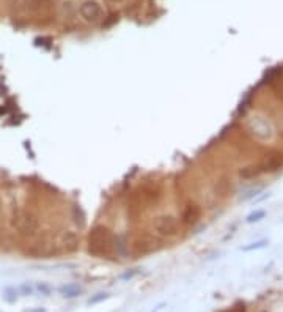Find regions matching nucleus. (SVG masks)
<instances>
[{
	"label": "nucleus",
	"instance_id": "nucleus-1",
	"mask_svg": "<svg viewBox=\"0 0 283 312\" xmlns=\"http://www.w3.org/2000/svg\"><path fill=\"white\" fill-rule=\"evenodd\" d=\"M153 232L161 238L177 237L180 232V222L171 215H161L153 221Z\"/></svg>",
	"mask_w": 283,
	"mask_h": 312
},
{
	"label": "nucleus",
	"instance_id": "nucleus-2",
	"mask_svg": "<svg viewBox=\"0 0 283 312\" xmlns=\"http://www.w3.org/2000/svg\"><path fill=\"white\" fill-rule=\"evenodd\" d=\"M112 240L111 234H108L107 228H96V231L90 235V251L96 256H107L108 249H111Z\"/></svg>",
	"mask_w": 283,
	"mask_h": 312
},
{
	"label": "nucleus",
	"instance_id": "nucleus-3",
	"mask_svg": "<svg viewBox=\"0 0 283 312\" xmlns=\"http://www.w3.org/2000/svg\"><path fill=\"white\" fill-rule=\"evenodd\" d=\"M79 13L86 23H99L104 16L102 8L96 0H85V2L79 7Z\"/></svg>",
	"mask_w": 283,
	"mask_h": 312
},
{
	"label": "nucleus",
	"instance_id": "nucleus-4",
	"mask_svg": "<svg viewBox=\"0 0 283 312\" xmlns=\"http://www.w3.org/2000/svg\"><path fill=\"white\" fill-rule=\"evenodd\" d=\"M14 227L17 228V231H20V232H27V234H29V232H35L36 227H38V221H36L33 216L24 213V215H19V216L16 218Z\"/></svg>",
	"mask_w": 283,
	"mask_h": 312
},
{
	"label": "nucleus",
	"instance_id": "nucleus-5",
	"mask_svg": "<svg viewBox=\"0 0 283 312\" xmlns=\"http://www.w3.org/2000/svg\"><path fill=\"white\" fill-rule=\"evenodd\" d=\"M200 219V208L197 205H187L181 215V222L184 225H193Z\"/></svg>",
	"mask_w": 283,
	"mask_h": 312
},
{
	"label": "nucleus",
	"instance_id": "nucleus-6",
	"mask_svg": "<svg viewBox=\"0 0 283 312\" xmlns=\"http://www.w3.org/2000/svg\"><path fill=\"white\" fill-rule=\"evenodd\" d=\"M60 294L64 298H74L82 294V288L79 287V284H67L60 287Z\"/></svg>",
	"mask_w": 283,
	"mask_h": 312
},
{
	"label": "nucleus",
	"instance_id": "nucleus-7",
	"mask_svg": "<svg viewBox=\"0 0 283 312\" xmlns=\"http://www.w3.org/2000/svg\"><path fill=\"white\" fill-rule=\"evenodd\" d=\"M27 8L33 11H41L51 8V0H27Z\"/></svg>",
	"mask_w": 283,
	"mask_h": 312
},
{
	"label": "nucleus",
	"instance_id": "nucleus-8",
	"mask_svg": "<svg viewBox=\"0 0 283 312\" xmlns=\"http://www.w3.org/2000/svg\"><path fill=\"white\" fill-rule=\"evenodd\" d=\"M266 215H268L266 210H255V212H252V213L246 218V222H247V224L259 222L261 219H265V218H266Z\"/></svg>",
	"mask_w": 283,
	"mask_h": 312
},
{
	"label": "nucleus",
	"instance_id": "nucleus-9",
	"mask_svg": "<svg viewBox=\"0 0 283 312\" xmlns=\"http://www.w3.org/2000/svg\"><path fill=\"white\" fill-rule=\"evenodd\" d=\"M269 244V241L266 240H261V241H255V243H250L247 246H243V251L244 253H250V251H256V249H261V247H266Z\"/></svg>",
	"mask_w": 283,
	"mask_h": 312
},
{
	"label": "nucleus",
	"instance_id": "nucleus-10",
	"mask_svg": "<svg viewBox=\"0 0 283 312\" xmlns=\"http://www.w3.org/2000/svg\"><path fill=\"white\" fill-rule=\"evenodd\" d=\"M16 298H17V292H16L14 288H7V290H5V300H7V301L14 303Z\"/></svg>",
	"mask_w": 283,
	"mask_h": 312
},
{
	"label": "nucleus",
	"instance_id": "nucleus-11",
	"mask_svg": "<svg viewBox=\"0 0 283 312\" xmlns=\"http://www.w3.org/2000/svg\"><path fill=\"white\" fill-rule=\"evenodd\" d=\"M36 288H38L39 292L45 295V297H49V295H51V287H49L48 284H45V282H39V284L36 285Z\"/></svg>",
	"mask_w": 283,
	"mask_h": 312
},
{
	"label": "nucleus",
	"instance_id": "nucleus-12",
	"mask_svg": "<svg viewBox=\"0 0 283 312\" xmlns=\"http://www.w3.org/2000/svg\"><path fill=\"white\" fill-rule=\"evenodd\" d=\"M107 297H108V295H107V294H98V295H96V297H93V298H90V301H89V303H90V304H96V303H99V301H102V300H105V298H107Z\"/></svg>",
	"mask_w": 283,
	"mask_h": 312
},
{
	"label": "nucleus",
	"instance_id": "nucleus-13",
	"mask_svg": "<svg viewBox=\"0 0 283 312\" xmlns=\"http://www.w3.org/2000/svg\"><path fill=\"white\" fill-rule=\"evenodd\" d=\"M20 292H23L24 295H32L33 294V287L29 285V284H23V285H20Z\"/></svg>",
	"mask_w": 283,
	"mask_h": 312
},
{
	"label": "nucleus",
	"instance_id": "nucleus-14",
	"mask_svg": "<svg viewBox=\"0 0 283 312\" xmlns=\"http://www.w3.org/2000/svg\"><path fill=\"white\" fill-rule=\"evenodd\" d=\"M136 275H137V269H134V272H127V273L121 275L120 278H121V279H130V278H134Z\"/></svg>",
	"mask_w": 283,
	"mask_h": 312
},
{
	"label": "nucleus",
	"instance_id": "nucleus-15",
	"mask_svg": "<svg viewBox=\"0 0 283 312\" xmlns=\"http://www.w3.org/2000/svg\"><path fill=\"white\" fill-rule=\"evenodd\" d=\"M29 312H46V309L45 307H35V309H32Z\"/></svg>",
	"mask_w": 283,
	"mask_h": 312
},
{
	"label": "nucleus",
	"instance_id": "nucleus-16",
	"mask_svg": "<svg viewBox=\"0 0 283 312\" xmlns=\"http://www.w3.org/2000/svg\"><path fill=\"white\" fill-rule=\"evenodd\" d=\"M244 310H246L244 307H237V309H233L231 312H244Z\"/></svg>",
	"mask_w": 283,
	"mask_h": 312
},
{
	"label": "nucleus",
	"instance_id": "nucleus-17",
	"mask_svg": "<svg viewBox=\"0 0 283 312\" xmlns=\"http://www.w3.org/2000/svg\"><path fill=\"white\" fill-rule=\"evenodd\" d=\"M108 2H112V4H120V2H123V0H108Z\"/></svg>",
	"mask_w": 283,
	"mask_h": 312
}]
</instances>
